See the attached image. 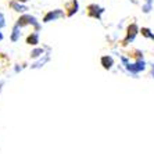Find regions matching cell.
Here are the masks:
<instances>
[{
	"label": "cell",
	"instance_id": "cell-16",
	"mask_svg": "<svg viewBox=\"0 0 154 154\" xmlns=\"http://www.w3.org/2000/svg\"><path fill=\"white\" fill-rule=\"evenodd\" d=\"M151 76H153V78H154V64L151 65Z\"/></svg>",
	"mask_w": 154,
	"mask_h": 154
},
{
	"label": "cell",
	"instance_id": "cell-3",
	"mask_svg": "<svg viewBox=\"0 0 154 154\" xmlns=\"http://www.w3.org/2000/svg\"><path fill=\"white\" fill-rule=\"evenodd\" d=\"M140 32V28L137 26L136 22H132L129 24L128 28H126V35H125V39L122 40V46H128L129 43H132L133 40L136 39L137 33Z\"/></svg>",
	"mask_w": 154,
	"mask_h": 154
},
{
	"label": "cell",
	"instance_id": "cell-7",
	"mask_svg": "<svg viewBox=\"0 0 154 154\" xmlns=\"http://www.w3.org/2000/svg\"><path fill=\"white\" fill-rule=\"evenodd\" d=\"M8 6L11 7V10L17 11V13H21V14H26V11L29 10L25 4L20 3V2H17V0H11L10 3H8Z\"/></svg>",
	"mask_w": 154,
	"mask_h": 154
},
{
	"label": "cell",
	"instance_id": "cell-9",
	"mask_svg": "<svg viewBox=\"0 0 154 154\" xmlns=\"http://www.w3.org/2000/svg\"><path fill=\"white\" fill-rule=\"evenodd\" d=\"M100 64L104 69L108 71V69H111L112 67H114V58H112L111 56H103V57L100 58Z\"/></svg>",
	"mask_w": 154,
	"mask_h": 154
},
{
	"label": "cell",
	"instance_id": "cell-2",
	"mask_svg": "<svg viewBox=\"0 0 154 154\" xmlns=\"http://www.w3.org/2000/svg\"><path fill=\"white\" fill-rule=\"evenodd\" d=\"M15 24H17L18 26H21V28L28 26V25H32L33 29H35V32H39L40 28H42L40 24H39V21H38V20H36L33 15H31V14H21Z\"/></svg>",
	"mask_w": 154,
	"mask_h": 154
},
{
	"label": "cell",
	"instance_id": "cell-4",
	"mask_svg": "<svg viewBox=\"0 0 154 154\" xmlns=\"http://www.w3.org/2000/svg\"><path fill=\"white\" fill-rule=\"evenodd\" d=\"M65 15L67 14L64 13V10H61V8H56V10L47 11L46 14H45V17H43L42 21L45 22V24H47V22H53V21L60 20V18H64Z\"/></svg>",
	"mask_w": 154,
	"mask_h": 154
},
{
	"label": "cell",
	"instance_id": "cell-18",
	"mask_svg": "<svg viewBox=\"0 0 154 154\" xmlns=\"http://www.w3.org/2000/svg\"><path fill=\"white\" fill-rule=\"evenodd\" d=\"M17 2H20V3H25V2H28V0H17Z\"/></svg>",
	"mask_w": 154,
	"mask_h": 154
},
{
	"label": "cell",
	"instance_id": "cell-1",
	"mask_svg": "<svg viewBox=\"0 0 154 154\" xmlns=\"http://www.w3.org/2000/svg\"><path fill=\"white\" fill-rule=\"evenodd\" d=\"M121 61H122V64H124L126 71L133 74V75H136V74H139V72L146 69V63H144V60H135L133 63H131L126 57H121Z\"/></svg>",
	"mask_w": 154,
	"mask_h": 154
},
{
	"label": "cell",
	"instance_id": "cell-12",
	"mask_svg": "<svg viewBox=\"0 0 154 154\" xmlns=\"http://www.w3.org/2000/svg\"><path fill=\"white\" fill-rule=\"evenodd\" d=\"M140 33H142V36H143V38H146V39L154 40V32H153V31H151L150 28H146V26H142V28H140Z\"/></svg>",
	"mask_w": 154,
	"mask_h": 154
},
{
	"label": "cell",
	"instance_id": "cell-6",
	"mask_svg": "<svg viewBox=\"0 0 154 154\" xmlns=\"http://www.w3.org/2000/svg\"><path fill=\"white\" fill-rule=\"evenodd\" d=\"M65 14H67V17H74V15L78 13L79 10V3L78 0H71L67 6H65Z\"/></svg>",
	"mask_w": 154,
	"mask_h": 154
},
{
	"label": "cell",
	"instance_id": "cell-5",
	"mask_svg": "<svg viewBox=\"0 0 154 154\" xmlns=\"http://www.w3.org/2000/svg\"><path fill=\"white\" fill-rule=\"evenodd\" d=\"M104 11L106 10L96 3H92L88 6V15L90 18H94V20H101V15L104 14Z\"/></svg>",
	"mask_w": 154,
	"mask_h": 154
},
{
	"label": "cell",
	"instance_id": "cell-10",
	"mask_svg": "<svg viewBox=\"0 0 154 154\" xmlns=\"http://www.w3.org/2000/svg\"><path fill=\"white\" fill-rule=\"evenodd\" d=\"M26 45H29V46H35L38 47V45H39V33L38 32H31L28 36H26Z\"/></svg>",
	"mask_w": 154,
	"mask_h": 154
},
{
	"label": "cell",
	"instance_id": "cell-13",
	"mask_svg": "<svg viewBox=\"0 0 154 154\" xmlns=\"http://www.w3.org/2000/svg\"><path fill=\"white\" fill-rule=\"evenodd\" d=\"M46 51L43 47H35L32 51H31V58H40L42 56H45Z\"/></svg>",
	"mask_w": 154,
	"mask_h": 154
},
{
	"label": "cell",
	"instance_id": "cell-17",
	"mask_svg": "<svg viewBox=\"0 0 154 154\" xmlns=\"http://www.w3.org/2000/svg\"><path fill=\"white\" fill-rule=\"evenodd\" d=\"M3 39H4V36H3V33L0 32V42H2V40H3Z\"/></svg>",
	"mask_w": 154,
	"mask_h": 154
},
{
	"label": "cell",
	"instance_id": "cell-15",
	"mask_svg": "<svg viewBox=\"0 0 154 154\" xmlns=\"http://www.w3.org/2000/svg\"><path fill=\"white\" fill-rule=\"evenodd\" d=\"M6 26V17H4V14L0 11V29L4 28Z\"/></svg>",
	"mask_w": 154,
	"mask_h": 154
},
{
	"label": "cell",
	"instance_id": "cell-11",
	"mask_svg": "<svg viewBox=\"0 0 154 154\" xmlns=\"http://www.w3.org/2000/svg\"><path fill=\"white\" fill-rule=\"evenodd\" d=\"M21 38V26H18L17 24H14L13 26V31H11V35H10V40L11 42H18Z\"/></svg>",
	"mask_w": 154,
	"mask_h": 154
},
{
	"label": "cell",
	"instance_id": "cell-14",
	"mask_svg": "<svg viewBox=\"0 0 154 154\" xmlns=\"http://www.w3.org/2000/svg\"><path fill=\"white\" fill-rule=\"evenodd\" d=\"M153 3H154V0H144V3L142 4V11H143L144 14H149L153 10Z\"/></svg>",
	"mask_w": 154,
	"mask_h": 154
},
{
	"label": "cell",
	"instance_id": "cell-8",
	"mask_svg": "<svg viewBox=\"0 0 154 154\" xmlns=\"http://www.w3.org/2000/svg\"><path fill=\"white\" fill-rule=\"evenodd\" d=\"M50 61V53H46L45 56H42V57L39 58L38 61H35L32 65H31V68L32 69H38V68H42L43 65L46 64V63H49Z\"/></svg>",
	"mask_w": 154,
	"mask_h": 154
}]
</instances>
